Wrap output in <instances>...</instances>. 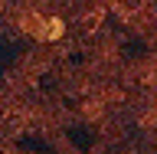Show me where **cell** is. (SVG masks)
<instances>
[{
  "instance_id": "1",
  "label": "cell",
  "mask_w": 157,
  "mask_h": 154,
  "mask_svg": "<svg viewBox=\"0 0 157 154\" xmlns=\"http://www.w3.org/2000/svg\"><path fill=\"white\" fill-rule=\"evenodd\" d=\"M20 46H23V43H10V39H3V36H0V72H3V69H7L13 59H17Z\"/></svg>"
},
{
  "instance_id": "2",
  "label": "cell",
  "mask_w": 157,
  "mask_h": 154,
  "mask_svg": "<svg viewBox=\"0 0 157 154\" xmlns=\"http://www.w3.org/2000/svg\"><path fill=\"white\" fill-rule=\"evenodd\" d=\"M20 151H29V154H52V144H46V141H39V138H20L17 141Z\"/></svg>"
},
{
  "instance_id": "3",
  "label": "cell",
  "mask_w": 157,
  "mask_h": 154,
  "mask_svg": "<svg viewBox=\"0 0 157 154\" xmlns=\"http://www.w3.org/2000/svg\"><path fill=\"white\" fill-rule=\"evenodd\" d=\"M69 141H72L78 151H88L95 138H92V131H88V128H69Z\"/></svg>"
},
{
  "instance_id": "4",
  "label": "cell",
  "mask_w": 157,
  "mask_h": 154,
  "mask_svg": "<svg viewBox=\"0 0 157 154\" xmlns=\"http://www.w3.org/2000/svg\"><path fill=\"white\" fill-rule=\"evenodd\" d=\"M124 56H131V59L144 56V43H141V39H128L124 43Z\"/></svg>"
}]
</instances>
